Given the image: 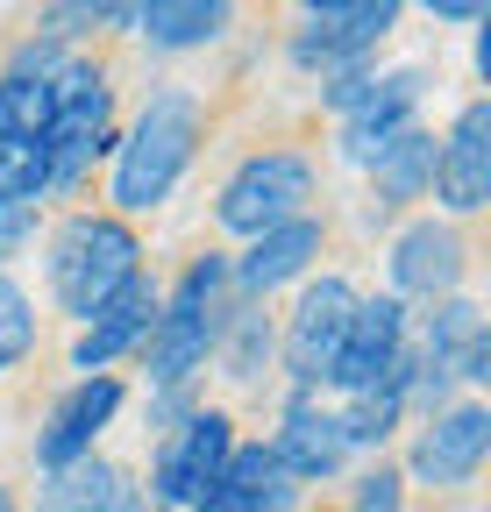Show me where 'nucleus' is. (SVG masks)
<instances>
[{
  "label": "nucleus",
  "instance_id": "obj_18",
  "mask_svg": "<svg viewBox=\"0 0 491 512\" xmlns=\"http://www.w3.org/2000/svg\"><path fill=\"white\" fill-rule=\"evenodd\" d=\"M314 256H321V221L299 214V221H285V228H271V235H257L250 249H242L235 264H228V285H235L242 299H264V292L306 278Z\"/></svg>",
  "mask_w": 491,
  "mask_h": 512
},
{
  "label": "nucleus",
  "instance_id": "obj_20",
  "mask_svg": "<svg viewBox=\"0 0 491 512\" xmlns=\"http://www.w3.org/2000/svg\"><path fill=\"white\" fill-rule=\"evenodd\" d=\"M36 512H150V498L129 484V470H121V463L86 456V463H72V470H50V477H43Z\"/></svg>",
  "mask_w": 491,
  "mask_h": 512
},
{
  "label": "nucleus",
  "instance_id": "obj_23",
  "mask_svg": "<svg viewBox=\"0 0 491 512\" xmlns=\"http://www.w3.org/2000/svg\"><path fill=\"white\" fill-rule=\"evenodd\" d=\"M371 185H378V207L427 200V185H435V136H427V128H406V136L371 164Z\"/></svg>",
  "mask_w": 491,
  "mask_h": 512
},
{
  "label": "nucleus",
  "instance_id": "obj_25",
  "mask_svg": "<svg viewBox=\"0 0 491 512\" xmlns=\"http://www.w3.org/2000/svg\"><path fill=\"white\" fill-rule=\"evenodd\" d=\"M29 342H36V313H29V292L0 271V377H8L22 356H29Z\"/></svg>",
  "mask_w": 491,
  "mask_h": 512
},
{
  "label": "nucleus",
  "instance_id": "obj_30",
  "mask_svg": "<svg viewBox=\"0 0 491 512\" xmlns=\"http://www.w3.org/2000/svg\"><path fill=\"white\" fill-rule=\"evenodd\" d=\"M477 79H491V15L477 22Z\"/></svg>",
  "mask_w": 491,
  "mask_h": 512
},
{
  "label": "nucleus",
  "instance_id": "obj_27",
  "mask_svg": "<svg viewBox=\"0 0 491 512\" xmlns=\"http://www.w3.org/2000/svg\"><path fill=\"white\" fill-rule=\"evenodd\" d=\"M349 512H406V477L378 463L371 477L356 484V505H349Z\"/></svg>",
  "mask_w": 491,
  "mask_h": 512
},
{
  "label": "nucleus",
  "instance_id": "obj_2",
  "mask_svg": "<svg viewBox=\"0 0 491 512\" xmlns=\"http://www.w3.org/2000/svg\"><path fill=\"white\" fill-rule=\"evenodd\" d=\"M43 271H50V299L86 328L114 292H129L143 278V242L121 214H72V221H57Z\"/></svg>",
  "mask_w": 491,
  "mask_h": 512
},
{
  "label": "nucleus",
  "instance_id": "obj_8",
  "mask_svg": "<svg viewBox=\"0 0 491 512\" xmlns=\"http://www.w3.org/2000/svg\"><path fill=\"white\" fill-rule=\"evenodd\" d=\"M392 29H399L392 0H321V8H306V22L292 36V64L299 72H321V79L363 72V57H371Z\"/></svg>",
  "mask_w": 491,
  "mask_h": 512
},
{
  "label": "nucleus",
  "instance_id": "obj_9",
  "mask_svg": "<svg viewBox=\"0 0 491 512\" xmlns=\"http://www.w3.org/2000/svg\"><path fill=\"white\" fill-rule=\"evenodd\" d=\"M349 320H356V285L349 278H314V285H299L292 299V320H285V377H292V392L314 399L335 356H342V335H349Z\"/></svg>",
  "mask_w": 491,
  "mask_h": 512
},
{
  "label": "nucleus",
  "instance_id": "obj_6",
  "mask_svg": "<svg viewBox=\"0 0 491 512\" xmlns=\"http://www.w3.org/2000/svg\"><path fill=\"white\" fill-rule=\"evenodd\" d=\"M306 200H314V164H306L299 150H257V157L235 164V178L221 185L214 214H221L228 235H250L257 242V235L299 221Z\"/></svg>",
  "mask_w": 491,
  "mask_h": 512
},
{
  "label": "nucleus",
  "instance_id": "obj_1",
  "mask_svg": "<svg viewBox=\"0 0 491 512\" xmlns=\"http://www.w3.org/2000/svg\"><path fill=\"white\" fill-rule=\"evenodd\" d=\"M65 64V43L50 36H29L8 72H0V200H43L50 192V157H43V136H50V79Z\"/></svg>",
  "mask_w": 491,
  "mask_h": 512
},
{
  "label": "nucleus",
  "instance_id": "obj_16",
  "mask_svg": "<svg viewBox=\"0 0 491 512\" xmlns=\"http://www.w3.org/2000/svg\"><path fill=\"white\" fill-rule=\"evenodd\" d=\"M271 456H278V470H285L292 484H321V477H335V470L349 463V441H342V427H335V406H314L306 392H292L285 427H278V441H271Z\"/></svg>",
  "mask_w": 491,
  "mask_h": 512
},
{
  "label": "nucleus",
  "instance_id": "obj_15",
  "mask_svg": "<svg viewBox=\"0 0 491 512\" xmlns=\"http://www.w3.org/2000/svg\"><path fill=\"white\" fill-rule=\"evenodd\" d=\"M463 235L449 221H406L392 242V299H456L463 285Z\"/></svg>",
  "mask_w": 491,
  "mask_h": 512
},
{
  "label": "nucleus",
  "instance_id": "obj_19",
  "mask_svg": "<svg viewBox=\"0 0 491 512\" xmlns=\"http://www.w3.org/2000/svg\"><path fill=\"white\" fill-rule=\"evenodd\" d=\"M150 320H157V285H150V278H136L129 292H114V299L86 320V328H79V342H72V370L107 377V363H114V356L143 349Z\"/></svg>",
  "mask_w": 491,
  "mask_h": 512
},
{
  "label": "nucleus",
  "instance_id": "obj_7",
  "mask_svg": "<svg viewBox=\"0 0 491 512\" xmlns=\"http://www.w3.org/2000/svg\"><path fill=\"white\" fill-rule=\"evenodd\" d=\"M235 456V420L221 406H193L178 427H164L157 456H150V505L193 512L200 491L221 477V463Z\"/></svg>",
  "mask_w": 491,
  "mask_h": 512
},
{
  "label": "nucleus",
  "instance_id": "obj_12",
  "mask_svg": "<svg viewBox=\"0 0 491 512\" xmlns=\"http://www.w3.org/2000/svg\"><path fill=\"white\" fill-rule=\"evenodd\" d=\"M406 128H420V72H413V64H399V72H371V93L342 114V157L371 171Z\"/></svg>",
  "mask_w": 491,
  "mask_h": 512
},
{
  "label": "nucleus",
  "instance_id": "obj_26",
  "mask_svg": "<svg viewBox=\"0 0 491 512\" xmlns=\"http://www.w3.org/2000/svg\"><path fill=\"white\" fill-rule=\"evenodd\" d=\"M114 22H136V8L79 0V8H50V15H43V36H50V43H65V36H86V29H114Z\"/></svg>",
  "mask_w": 491,
  "mask_h": 512
},
{
  "label": "nucleus",
  "instance_id": "obj_22",
  "mask_svg": "<svg viewBox=\"0 0 491 512\" xmlns=\"http://www.w3.org/2000/svg\"><path fill=\"white\" fill-rule=\"evenodd\" d=\"M136 29L157 50H200L228 29V8L221 0H150V8H136Z\"/></svg>",
  "mask_w": 491,
  "mask_h": 512
},
{
  "label": "nucleus",
  "instance_id": "obj_10",
  "mask_svg": "<svg viewBox=\"0 0 491 512\" xmlns=\"http://www.w3.org/2000/svg\"><path fill=\"white\" fill-rule=\"evenodd\" d=\"M406 363H413V313H406V299H392V292L356 299V320H349V335H342V356H335L328 384L349 399V392L385 384Z\"/></svg>",
  "mask_w": 491,
  "mask_h": 512
},
{
  "label": "nucleus",
  "instance_id": "obj_13",
  "mask_svg": "<svg viewBox=\"0 0 491 512\" xmlns=\"http://www.w3.org/2000/svg\"><path fill=\"white\" fill-rule=\"evenodd\" d=\"M435 200L449 214H477L491 200V100H463L449 136L435 143Z\"/></svg>",
  "mask_w": 491,
  "mask_h": 512
},
{
  "label": "nucleus",
  "instance_id": "obj_4",
  "mask_svg": "<svg viewBox=\"0 0 491 512\" xmlns=\"http://www.w3.org/2000/svg\"><path fill=\"white\" fill-rule=\"evenodd\" d=\"M193 150H200V107H193V93H150L143 114H136V128H129V136H114V178H107L114 207L121 214L164 207V192L186 178Z\"/></svg>",
  "mask_w": 491,
  "mask_h": 512
},
{
  "label": "nucleus",
  "instance_id": "obj_14",
  "mask_svg": "<svg viewBox=\"0 0 491 512\" xmlns=\"http://www.w3.org/2000/svg\"><path fill=\"white\" fill-rule=\"evenodd\" d=\"M114 413H121V377H79L72 392L50 406V420H43V434H36V463H43V477L86 463L93 441H100V427H107Z\"/></svg>",
  "mask_w": 491,
  "mask_h": 512
},
{
  "label": "nucleus",
  "instance_id": "obj_31",
  "mask_svg": "<svg viewBox=\"0 0 491 512\" xmlns=\"http://www.w3.org/2000/svg\"><path fill=\"white\" fill-rule=\"evenodd\" d=\"M0 512H15V498H8V484H0Z\"/></svg>",
  "mask_w": 491,
  "mask_h": 512
},
{
  "label": "nucleus",
  "instance_id": "obj_29",
  "mask_svg": "<svg viewBox=\"0 0 491 512\" xmlns=\"http://www.w3.org/2000/svg\"><path fill=\"white\" fill-rule=\"evenodd\" d=\"M427 15L435 22H484L491 8H477V0H427Z\"/></svg>",
  "mask_w": 491,
  "mask_h": 512
},
{
  "label": "nucleus",
  "instance_id": "obj_24",
  "mask_svg": "<svg viewBox=\"0 0 491 512\" xmlns=\"http://www.w3.org/2000/svg\"><path fill=\"white\" fill-rule=\"evenodd\" d=\"M221 328H228V377H257L271 356V320L257 306H235V313H221Z\"/></svg>",
  "mask_w": 491,
  "mask_h": 512
},
{
  "label": "nucleus",
  "instance_id": "obj_28",
  "mask_svg": "<svg viewBox=\"0 0 491 512\" xmlns=\"http://www.w3.org/2000/svg\"><path fill=\"white\" fill-rule=\"evenodd\" d=\"M29 228H36V207H22V200H0V256H15V249L29 242Z\"/></svg>",
  "mask_w": 491,
  "mask_h": 512
},
{
  "label": "nucleus",
  "instance_id": "obj_3",
  "mask_svg": "<svg viewBox=\"0 0 491 512\" xmlns=\"http://www.w3.org/2000/svg\"><path fill=\"white\" fill-rule=\"evenodd\" d=\"M221 292H228V256H193L186 278L171 285V299H157V320L143 335V377L150 392H186L193 370L214 356L221 342Z\"/></svg>",
  "mask_w": 491,
  "mask_h": 512
},
{
  "label": "nucleus",
  "instance_id": "obj_21",
  "mask_svg": "<svg viewBox=\"0 0 491 512\" xmlns=\"http://www.w3.org/2000/svg\"><path fill=\"white\" fill-rule=\"evenodd\" d=\"M406 377H413V363L392 370L385 384H371V392H349L335 406V427H342L349 448H385L399 434V420H406Z\"/></svg>",
  "mask_w": 491,
  "mask_h": 512
},
{
  "label": "nucleus",
  "instance_id": "obj_5",
  "mask_svg": "<svg viewBox=\"0 0 491 512\" xmlns=\"http://www.w3.org/2000/svg\"><path fill=\"white\" fill-rule=\"evenodd\" d=\"M114 150V86L93 57H72L57 64L50 79V136H43V157H50V192H72L93 157Z\"/></svg>",
  "mask_w": 491,
  "mask_h": 512
},
{
  "label": "nucleus",
  "instance_id": "obj_11",
  "mask_svg": "<svg viewBox=\"0 0 491 512\" xmlns=\"http://www.w3.org/2000/svg\"><path fill=\"white\" fill-rule=\"evenodd\" d=\"M484 456H491V413L477 399H463V406H442L435 420L413 434L406 470L420 484H435V491H456V484H470L484 470Z\"/></svg>",
  "mask_w": 491,
  "mask_h": 512
},
{
  "label": "nucleus",
  "instance_id": "obj_17",
  "mask_svg": "<svg viewBox=\"0 0 491 512\" xmlns=\"http://www.w3.org/2000/svg\"><path fill=\"white\" fill-rule=\"evenodd\" d=\"M292 477L278 470V456L264 441H235V456L221 463V477L200 491L193 512H292Z\"/></svg>",
  "mask_w": 491,
  "mask_h": 512
}]
</instances>
